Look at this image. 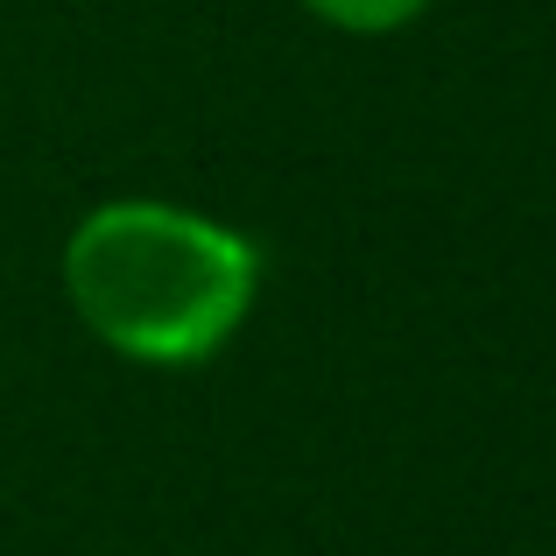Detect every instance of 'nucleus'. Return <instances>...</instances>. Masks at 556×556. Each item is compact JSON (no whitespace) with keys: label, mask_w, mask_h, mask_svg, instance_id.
Instances as JSON below:
<instances>
[{"label":"nucleus","mask_w":556,"mask_h":556,"mask_svg":"<svg viewBox=\"0 0 556 556\" xmlns=\"http://www.w3.org/2000/svg\"><path fill=\"white\" fill-rule=\"evenodd\" d=\"M325 28H345V36H394L408 28L430 0H303Z\"/></svg>","instance_id":"2"},{"label":"nucleus","mask_w":556,"mask_h":556,"mask_svg":"<svg viewBox=\"0 0 556 556\" xmlns=\"http://www.w3.org/2000/svg\"><path fill=\"white\" fill-rule=\"evenodd\" d=\"M254 289V240L190 204L106 198L64 240V296L78 325L135 367H198L226 353Z\"/></svg>","instance_id":"1"}]
</instances>
